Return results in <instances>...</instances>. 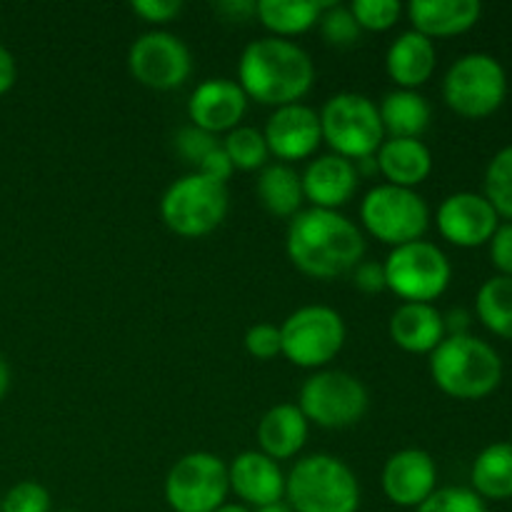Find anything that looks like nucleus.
Masks as SVG:
<instances>
[{
    "label": "nucleus",
    "mask_w": 512,
    "mask_h": 512,
    "mask_svg": "<svg viewBox=\"0 0 512 512\" xmlns=\"http://www.w3.org/2000/svg\"><path fill=\"white\" fill-rule=\"evenodd\" d=\"M285 250L303 275L335 280L363 263L365 235L340 210L308 208L290 218Z\"/></svg>",
    "instance_id": "obj_1"
},
{
    "label": "nucleus",
    "mask_w": 512,
    "mask_h": 512,
    "mask_svg": "<svg viewBox=\"0 0 512 512\" xmlns=\"http://www.w3.org/2000/svg\"><path fill=\"white\" fill-rule=\"evenodd\" d=\"M315 83V63L295 40L258 38L245 45L238 63V85L248 100L270 108L300 103Z\"/></svg>",
    "instance_id": "obj_2"
},
{
    "label": "nucleus",
    "mask_w": 512,
    "mask_h": 512,
    "mask_svg": "<svg viewBox=\"0 0 512 512\" xmlns=\"http://www.w3.org/2000/svg\"><path fill=\"white\" fill-rule=\"evenodd\" d=\"M430 378L440 393L455 400H483L503 380L498 350L475 335H448L430 353Z\"/></svg>",
    "instance_id": "obj_3"
},
{
    "label": "nucleus",
    "mask_w": 512,
    "mask_h": 512,
    "mask_svg": "<svg viewBox=\"0 0 512 512\" xmlns=\"http://www.w3.org/2000/svg\"><path fill=\"white\" fill-rule=\"evenodd\" d=\"M285 500L293 512H358V475L335 455H305L285 475Z\"/></svg>",
    "instance_id": "obj_4"
},
{
    "label": "nucleus",
    "mask_w": 512,
    "mask_h": 512,
    "mask_svg": "<svg viewBox=\"0 0 512 512\" xmlns=\"http://www.w3.org/2000/svg\"><path fill=\"white\" fill-rule=\"evenodd\" d=\"M318 115L323 143H328L333 155H340L350 163L370 158L385 143L378 105L368 95L345 90L325 100Z\"/></svg>",
    "instance_id": "obj_5"
},
{
    "label": "nucleus",
    "mask_w": 512,
    "mask_h": 512,
    "mask_svg": "<svg viewBox=\"0 0 512 512\" xmlns=\"http://www.w3.org/2000/svg\"><path fill=\"white\" fill-rule=\"evenodd\" d=\"M278 328L283 358L305 370L328 368L348 338L343 315L328 305H303Z\"/></svg>",
    "instance_id": "obj_6"
},
{
    "label": "nucleus",
    "mask_w": 512,
    "mask_h": 512,
    "mask_svg": "<svg viewBox=\"0 0 512 512\" xmlns=\"http://www.w3.org/2000/svg\"><path fill=\"white\" fill-rule=\"evenodd\" d=\"M508 95V75L498 58L468 53L455 60L443 80V100L455 115L483 120L498 113Z\"/></svg>",
    "instance_id": "obj_7"
},
{
    "label": "nucleus",
    "mask_w": 512,
    "mask_h": 512,
    "mask_svg": "<svg viewBox=\"0 0 512 512\" xmlns=\"http://www.w3.org/2000/svg\"><path fill=\"white\" fill-rule=\"evenodd\" d=\"M228 208V185L200 173H188L165 190L160 218L180 238H203L223 225Z\"/></svg>",
    "instance_id": "obj_8"
},
{
    "label": "nucleus",
    "mask_w": 512,
    "mask_h": 512,
    "mask_svg": "<svg viewBox=\"0 0 512 512\" xmlns=\"http://www.w3.org/2000/svg\"><path fill=\"white\" fill-rule=\"evenodd\" d=\"M363 228L390 248L423 240L430 228V208L418 190L375 185L360 203Z\"/></svg>",
    "instance_id": "obj_9"
},
{
    "label": "nucleus",
    "mask_w": 512,
    "mask_h": 512,
    "mask_svg": "<svg viewBox=\"0 0 512 512\" xmlns=\"http://www.w3.org/2000/svg\"><path fill=\"white\" fill-rule=\"evenodd\" d=\"M370 395L363 380L345 370H315L300 388L298 408L305 420L325 430L353 428L368 413Z\"/></svg>",
    "instance_id": "obj_10"
},
{
    "label": "nucleus",
    "mask_w": 512,
    "mask_h": 512,
    "mask_svg": "<svg viewBox=\"0 0 512 512\" xmlns=\"http://www.w3.org/2000/svg\"><path fill=\"white\" fill-rule=\"evenodd\" d=\"M383 268L385 285L403 303H433L448 290L453 278L448 255L428 240H415L393 248Z\"/></svg>",
    "instance_id": "obj_11"
},
{
    "label": "nucleus",
    "mask_w": 512,
    "mask_h": 512,
    "mask_svg": "<svg viewBox=\"0 0 512 512\" xmlns=\"http://www.w3.org/2000/svg\"><path fill=\"white\" fill-rule=\"evenodd\" d=\"M163 493L173 512H215L230 493L228 465L205 450L183 455L165 475Z\"/></svg>",
    "instance_id": "obj_12"
},
{
    "label": "nucleus",
    "mask_w": 512,
    "mask_h": 512,
    "mask_svg": "<svg viewBox=\"0 0 512 512\" xmlns=\"http://www.w3.org/2000/svg\"><path fill=\"white\" fill-rule=\"evenodd\" d=\"M128 70L145 88L175 90L190 78L193 58L178 35L168 30H150L130 45Z\"/></svg>",
    "instance_id": "obj_13"
},
{
    "label": "nucleus",
    "mask_w": 512,
    "mask_h": 512,
    "mask_svg": "<svg viewBox=\"0 0 512 512\" xmlns=\"http://www.w3.org/2000/svg\"><path fill=\"white\" fill-rule=\"evenodd\" d=\"M440 235L455 248H480L490 243L495 230L500 228V218L493 205L480 193H453L440 203L435 215Z\"/></svg>",
    "instance_id": "obj_14"
},
{
    "label": "nucleus",
    "mask_w": 512,
    "mask_h": 512,
    "mask_svg": "<svg viewBox=\"0 0 512 512\" xmlns=\"http://www.w3.org/2000/svg\"><path fill=\"white\" fill-rule=\"evenodd\" d=\"M263 135L270 155L285 165L313 158L315 150L323 143L318 110H313L305 103L275 108L273 115L268 118Z\"/></svg>",
    "instance_id": "obj_15"
},
{
    "label": "nucleus",
    "mask_w": 512,
    "mask_h": 512,
    "mask_svg": "<svg viewBox=\"0 0 512 512\" xmlns=\"http://www.w3.org/2000/svg\"><path fill=\"white\" fill-rule=\"evenodd\" d=\"M383 493L398 508H418L438 490V465L420 448L398 450L383 468Z\"/></svg>",
    "instance_id": "obj_16"
},
{
    "label": "nucleus",
    "mask_w": 512,
    "mask_h": 512,
    "mask_svg": "<svg viewBox=\"0 0 512 512\" xmlns=\"http://www.w3.org/2000/svg\"><path fill=\"white\" fill-rule=\"evenodd\" d=\"M248 113V95L235 80L208 78L193 90L188 100L190 125L205 133L228 135Z\"/></svg>",
    "instance_id": "obj_17"
},
{
    "label": "nucleus",
    "mask_w": 512,
    "mask_h": 512,
    "mask_svg": "<svg viewBox=\"0 0 512 512\" xmlns=\"http://www.w3.org/2000/svg\"><path fill=\"white\" fill-rule=\"evenodd\" d=\"M228 483L245 508L258 510L285 498L283 468L260 450H245L228 465Z\"/></svg>",
    "instance_id": "obj_18"
},
{
    "label": "nucleus",
    "mask_w": 512,
    "mask_h": 512,
    "mask_svg": "<svg viewBox=\"0 0 512 512\" xmlns=\"http://www.w3.org/2000/svg\"><path fill=\"white\" fill-rule=\"evenodd\" d=\"M300 180L310 208L320 210H340L355 198L360 185L355 163L333 153L310 160Z\"/></svg>",
    "instance_id": "obj_19"
},
{
    "label": "nucleus",
    "mask_w": 512,
    "mask_h": 512,
    "mask_svg": "<svg viewBox=\"0 0 512 512\" xmlns=\"http://www.w3.org/2000/svg\"><path fill=\"white\" fill-rule=\"evenodd\" d=\"M388 333L400 350L413 355H430L448 338L443 313L433 303H403L395 308Z\"/></svg>",
    "instance_id": "obj_20"
},
{
    "label": "nucleus",
    "mask_w": 512,
    "mask_h": 512,
    "mask_svg": "<svg viewBox=\"0 0 512 512\" xmlns=\"http://www.w3.org/2000/svg\"><path fill=\"white\" fill-rule=\"evenodd\" d=\"M405 10L415 33L435 43V38H453L475 28L483 5L478 0H413Z\"/></svg>",
    "instance_id": "obj_21"
},
{
    "label": "nucleus",
    "mask_w": 512,
    "mask_h": 512,
    "mask_svg": "<svg viewBox=\"0 0 512 512\" xmlns=\"http://www.w3.org/2000/svg\"><path fill=\"white\" fill-rule=\"evenodd\" d=\"M435 65H438L435 43L415 33L413 28L400 33L385 55V70L400 90H418L420 85L428 83L435 73Z\"/></svg>",
    "instance_id": "obj_22"
},
{
    "label": "nucleus",
    "mask_w": 512,
    "mask_h": 512,
    "mask_svg": "<svg viewBox=\"0 0 512 512\" xmlns=\"http://www.w3.org/2000/svg\"><path fill=\"white\" fill-rule=\"evenodd\" d=\"M375 163L385 183L395 188L415 190L433 173V153L420 138H385Z\"/></svg>",
    "instance_id": "obj_23"
},
{
    "label": "nucleus",
    "mask_w": 512,
    "mask_h": 512,
    "mask_svg": "<svg viewBox=\"0 0 512 512\" xmlns=\"http://www.w3.org/2000/svg\"><path fill=\"white\" fill-rule=\"evenodd\" d=\"M310 423L305 420L303 410L295 403H278L260 418L258 430V445L260 453L268 455L270 460L280 463V460H290L305 448L308 443Z\"/></svg>",
    "instance_id": "obj_24"
},
{
    "label": "nucleus",
    "mask_w": 512,
    "mask_h": 512,
    "mask_svg": "<svg viewBox=\"0 0 512 512\" xmlns=\"http://www.w3.org/2000/svg\"><path fill=\"white\" fill-rule=\"evenodd\" d=\"M385 138H420L430 128L433 110L418 90H393L378 105Z\"/></svg>",
    "instance_id": "obj_25"
},
{
    "label": "nucleus",
    "mask_w": 512,
    "mask_h": 512,
    "mask_svg": "<svg viewBox=\"0 0 512 512\" xmlns=\"http://www.w3.org/2000/svg\"><path fill=\"white\" fill-rule=\"evenodd\" d=\"M255 193L260 205L278 218H295L305 203L300 173L285 163L265 165L255 180Z\"/></svg>",
    "instance_id": "obj_26"
},
{
    "label": "nucleus",
    "mask_w": 512,
    "mask_h": 512,
    "mask_svg": "<svg viewBox=\"0 0 512 512\" xmlns=\"http://www.w3.org/2000/svg\"><path fill=\"white\" fill-rule=\"evenodd\" d=\"M320 13H323V3H310V0H260L255 3V18L263 23L265 30H270L273 38L283 40L315 28Z\"/></svg>",
    "instance_id": "obj_27"
},
{
    "label": "nucleus",
    "mask_w": 512,
    "mask_h": 512,
    "mask_svg": "<svg viewBox=\"0 0 512 512\" xmlns=\"http://www.w3.org/2000/svg\"><path fill=\"white\" fill-rule=\"evenodd\" d=\"M473 490L483 500L512 498V443H493L483 448L470 470Z\"/></svg>",
    "instance_id": "obj_28"
},
{
    "label": "nucleus",
    "mask_w": 512,
    "mask_h": 512,
    "mask_svg": "<svg viewBox=\"0 0 512 512\" xmlns=\"http://www.w3.org/2000/svg\"><path fill=\"white\" fill-rule=\"evenodd\" d=\"M475 313L490 333L512 340V278L495 275L485 280L475 295Z\"/></svg>",
    "instance_id": "obj_29"
},
{
    "label": "nucleus",
    "mask_w": 512,
    "mask_h": 512,
    "mask_svg": "<svg viewBox=\"0 0 512 512\" xmlns=\"http://www.w3.org/2000/svg\"><path fill=\"white\" fill-rule=\"evenodd\" d=\"M220 145L228 153L235 170H245V173L263 170L270 160V150L268 143H265L263 130L250 128V125H238L235 130H230Z\"/></svg>",
    "instance_id": "obj_30"
},
{
    "label": "nucleus",
    "mask_w": 512,
    "mask_h": 512,
    "mask_svg": "<svg viewBox=\"0 0 512 512\" xmlns=\"http://www.w3.org/2000/svg\"><path fill=\"white\" fill-rule=\"evenodd\" d=\"M485 200L498 218L512 220V145L498 150L485 170Z\"/></svg>",
    "instance_id": "obj_31"
},
{
    "label": "nucleus",
    "mask_w": 512,
    "mask_h": 512,
    "mask_svg": "<svg viewBox=\"0 0 512 512\" xmlns=\"http://www.w3.org/2000/svg\"><path fill=\"white\" fill-rule=\"evenodd\" d=\"M320 35L328 45L333 48H350L360 40L363 30L360 25L355 23L353 13H350L348 5H338V3H323V13H320Z\"/></svg>",
    "instance_id": "obj_32"
},
{
    "label": "nucleus",
    "mask_w": 512,
    "mask_h": 512,
    "mask_svg": "<svg viewBox=\"0 0 512 512\" xmlns=\"http://www.w3.org/2000/svg\"><path fill=\"white\" fill-rule=\"evenodd\" d=\"M348 8L360 30H370V33H385L395 28L403 15V5L398 0H355Z\"/></svg>",
    "instance_id": "obj_33"
},
{
    "label": "nucleus",
    "mask_w": 512,
    "mask_h": 512,
    "mask_svg": "<svg viewBox=\"0 0 512 512\" xmlns=\"http://www.w3.org/2000/svg\"><path fill=\"white\" fill-rule=\"evenodd\" d=\"M415 512H488L485 500L473 488H438Z\"/></svg>",
    "instance_id": "obj_34"
},
{
    "label": "nucleus",
    "mask_w": 512,
    "mask_h": 512,
    "mask_svg": "<svg viewBox=\"0 0 512 512\" xmlns=\"http://www.w3.org/2000/svg\"><path fill=\"white\" fill-rule=\"evenodd\" d=\"M0 512H50V493L35 480H23L0 498Z\"/></svg>",
    "instance_id": "obj_35"
},
{
    "label": "nucleus",
    "mask_w": 512,
    "mask_h": 512,
    "mask_svg": "<svg viewBox=\"0 0 512 512\" xmlns=\"http://www.w3.org/2000/svg\"><path fill=\"white\" fill-rule=\"evenodd\" d=\"M218 145V135L205 133V130L195 128V125H185V128H180L178 133H175V150H178V155L185 163L195 165V168H198L205 160V155H208L210 150L218 148Z\"/></svg>",
    "instance_id": "obj_36"
},
{
    "label": "nucleus",
    "mask_w": 512,
    "mask_h": 512,
    "mask_svg": "<svg viewBox=\"0 0 512 512\" xmlns=\"http://www.w3.org/2000/svg\"><path fill=\"white\" fill-rule=\"evenodd\" d=\"M245 350L255 360H273L283 355V343H280V328L273 323H258L245 333Z\"/></svg>",
    "instance_id": "obj_37"
},
{
    "label": "nucleus",
    "mask_w": 512,
    "mask_h": 512,
    "mask_svg": "<svg viewBox=\"0 0 512 512\" xmlns=\"http://www.w3.org/2000/svg\"><path fill=\"white\" fill-rule=\"evenodd\" d=\"M130 10L150 25H168L183 13V3L180 0H135L130 3Z\"/></svg>",
    "instance_id": "obj_38"
},
{
    "label": "nucleus",
    "mask_w": 512,
    "mask_h": 512,
    "mask_svg": "<svg viewBox=\"0 0 512 512\" xmlns=\"http://www.w3.org/2000/svg\"><path fill=\"white\" fill-rule=\"evenodd\" d=\"M490 260L498 268L500 275L512 278V223L500 225L490 238Z\"/></svg>",
    "instance_id": "obj_39"
},
{
    "label": "nucleus",
    "mask_w": 512,
    "mask_h": 512,
    "mask_svg": "<svg viewBox=\"0 0 512 512\" xmlns=\"http://www.w3.org/2000/svg\"><path fill=\"white\" fill-rule=\"evenodd\" d=\"M353 285L365 295H375V293H383V290H388V285H385L383 263H375V260H363V263L353 270Z\"/></svg>",
    "instance_id": "obj_40"
},
{
    "label": "nucleus",
    "mask_w": 512,
    "mask_h": 512,
    "mask_svg": "<svg viewBox=\"0 0 512 512\" xmlns=\"http://www.w3.org/2000/svg\"><path fill=\"white\" fill-rule=\"evenodd\" d=\"M195 173L205 175V178L215 180V183L228 185L230 175L235 173V168H233V163H230L228 153L223 150V145H218V148L210 150V153L205 155V160L198 165V168H195Z\"/></svg>",
    "instance_id": "obj_41"
},
{
    "label": "nucleus",
    "mask_w": 512,
    "mask_h": 512,
    "mask_svg": "<svg viewBox=\"0 0 512 512\" xmlns=\"http://www.w3.org/2000/svg\"><path fill=\"white\" fill-rule=\"evenodd\" d=\"M215 10H218L225 20L240 23V20H248L250 15H255V3H250V0H225V3L215 5Z\"/></svg>",
    "instance_id": "obj_42"
},
{
    "label": "nucleus",
    "mask_w": 512,
    "mask_h": 512,
    "mask_svg": "<svg viewBox=\"0 0 512 512\" xmlns=\"http://www.w3.org/2000/svg\"><path fill=\"white\" fill-rule=\"evenodd\" d=\"M18 78V65H15L13 53L5 45H0V95L8 93Z\"/></svg>",
    "instance_id": "obj_43"
},
{
    "label": "nucleus",
    "mask_w": 512,
    "mask_h": 512,
    "mask_svg": "<svg viewBox=\"0 0 512 512\" xmlns=\"http://www.w3.org/2000/svg\"><path fill=\"white\" fill-rule=\"evenodd\" d=\"M445 320V335H468L470 328V315L463 308L450 310L448 315H443Z\"/></svg>",
    "instance_id": "obj_44"
},
{
    "label": "nucleus",
    "mask_w": 512,
    "mask_h": 512,
    "mask_svg": "<svg viewBox=\"0 0 512 512\" xmlns=\"http://www.w3.org/2000/svg\"><path fill=\"white\" fill-rule=\"evenodd\" d=\"M8 388H10V365L8 360H5V355H0V400L5 398Z\"/></svg>",
    "instance_id": "obj_45"
},
{
    "label": "nucleus",
    "mask_w": 512,
    "mask_h": 512,
    "mask_svg": "<svg viewBox=\"0 0 512 512\" xmlns=\"http://www.w3.org/2000/svg\"><path fill=\"white\" fill-rule=\"evenodd\" d=\"M255 512H293V510H290V505H288V503H283V500H280V503L263 505V508H258Z\"/></svg>",
    "instance_id": "obj_46"
},
{
    "label": "nucleus",
    "mask_w": 512,
    "mask_h": 512,
    "mask_svg": "<svg viewBox=\"0 0 512 512\" xmlns=\"http://www.w3.org/2000/svg\"><path fill=\"white\" fill-rule=\"evenodd\" d=\"M215 512H253V510L245 508V505H240V503H225V505H220Z\"/></svg>",
    "instance_id": "obj_47"
},
{
    "label": "nucleus",
    "mask_w": 512,
    "mask_h": 512,
    "mask_svg": "<svg viewBox=\"0 0 512 512\" xmlns=\"http://www.w3.org/2000/svg\"><path fill=\"white\" fill-rule=\"evenodd\" d=\"M60 512H78V510H60Z\"/></svg>",
    "instance_id": "obj_48"
}]
</instances>
